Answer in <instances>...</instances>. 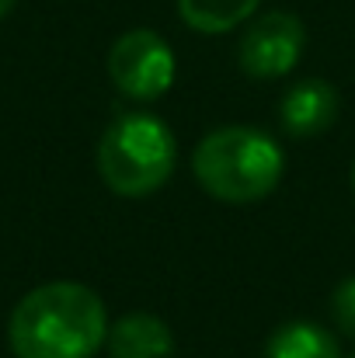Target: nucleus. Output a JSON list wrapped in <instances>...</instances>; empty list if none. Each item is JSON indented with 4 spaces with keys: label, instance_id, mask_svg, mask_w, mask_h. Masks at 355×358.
<instances>
[{
    "label": "nucleus",
    "instance_id": "obj_12",
    "mask_svg": "<svg viewBox=\"0 0 355 358\" xmlns=\"http://www.w3.org/2000/svg\"><path fill=\"white\" fill-rule=\"evenodd\" d=\"M352 188H355V167H352Z\"/></svg>",
    "mask_w": 355,
    "mask_h": 358
},
{
    "label": "nucleus",
    "instance_id": "obj_7",
    "mask_svg": "<svg viewBox=\"0 0 355 358\" xmlns=\"http://www.w3.org/2000/svg\"><path fill=\"white\" fill-rule=\"evenodd\" d=\"M109 358H171L174 338L171 327L153 313H129L109 327Z\"/></svg>",
    "mask_w": 355,
    "mask_h": 358
},
{
    "label": "nucleus",
    "instance_id": "obj_11",
    "mask_svg": "<svg viewBox=\"0 0 355 358\" xmlns=\"http://www.w3.org/2000/svg\"><path fill=\"white\" fill-rule=\"evenodd\" d=\"M11 7H14V0H0V21L11 14Z\"/></svg>",
    "mask_w": 355,
    "mask_h": 358
},
{
    "label": "nucleus",
    "instance_id": "obj_2",
    "mask_svg": "<svg viewBox=\"0 0 355 358\" xmlns=\"http://www.w3.org/2000/svg\"><path fill=\"white\" fill-rule=\"evenodd\" d=\"M199 185L220 202H258L282 181V150L272 136L251 125L209 132L192 157Z\"/></svg>",
    "mask_w": 355,
    "mask_h": 358
},
{
    "label": "nucleus",
    "instance_id": "obj_9",
    "mask_svg": "<svg viewBox=\"0 0 355 358\" xmlns=\"http://www.w3.org/2000/svg\"><path fill=\"white\" fill-rule=\"evenodd\" d=\"M261 0H178V14L188 28L202 35H223L254 17Z\"/></svg>",
    "mask_w": 355,
    "mask_h": 358
},
{
    "label": "nucleus",
    "instance_id": "obj_6",
    "mask_svg": "<svg viewBox=\"0 0 355 358\" xmlns=\"http://www.w3.org/2000/svg\"><path fill=\"white\" fill-rule=\"evenodd\" d=\"M338 119V91L328 80H300L282 98V125L289 136H317Z\"/></svg>",
    "mask_w": 355,
    "mask_h": 358
},
{
    "label": "nucleus",
    "instance_id": "obj_10",
    "mask_svg": "<svg viewBox=\"0 0 355 358\" xmlns=\"http://www.w3.org/2000/svg\"><path fill=\"white\" fill-rule=\"evenodd\" d=\"M331 317H335V324L342 327V334H349V338L355 341V275L352 278H345V282L335 289Z\"/></svg>",
    "mask_w": 355,
    "mask_h": 358
},
{
    "label": "nucleus",
    "instance_id": "obj_1",
    "mask_svg": "<svg viewBox=\"0 0 355 358\" xmlns=\"http://www.w3.org/2000/svg\"><path fill=\"white\" fill-rule=\"evenodd\" d=\"M7 338L18 358H95L109 338V310L88 285L49 282L14 306Z\"/></svg>",
    "mask_w": 355,
    "mask_h": 358
},
{
    "label": "nucleus",
    "instance_id": "obj_4",
    "mask_svg": "<svg viewBox=\"0 0 355 358\" xmlns=\"http://www.w3.org/2000/svg\"><path fill=\"white\" fill-rule=\"evenodd\" d=\"M174 70L178 63H174L171 45L150 28H132L118 35L109 52V77L132 101L160 98L174 84Z\"/></svg>",
    "mask_w": 355,
    "mask_h": 358
},
{
    "label": "nucleus",
    "instance_id": "obj_3",
    "mask_svg": "<svg viewBox=\"0 0 355 358\" xmlns=\"http://www.w3.org/2000/svg\"><path fill=\"white\" fill-rule=\"evenodd\" d=\"M178 164V143L157 115H122L98 143V174L122 199L153 195Z\"/></svg>",
    "mask_w": 355,
    "mask_h": 358
},
{
    "label": "nucleus",
    "instance_id": "obj_8",
    "mask_svg": "<svg viewBox=\"0 0 355 358\" xmlns=\"http://www.w3.org/2000/svg\"><path fill=\"white\" fill-rule=\"evenodd\" d=\"M265 358H342V348L335 334L324 331L321 324L293 320V324H282L268 338Z\"/></svg>",
    "mask_w": 355,
    "mask_h": 358
},
{
    "label": "nucleus",
    "instance_id": "obj_13",
    "mask_svg": "<svg viewBox=\"0 0 355 358\" xmlns=\"http://www.w3.org/2000/svg\"><path fill=\"white\" fill-rule=\"evenodd\" d=\"M352 358H355V355H352Z\"/></svg>",
    "mask_w": 355,
    "mask_h": 358
},
{
    "label": "nucleus",
    "instance_id": "obj_5",
    "mask_svg": "<svg viewBox=\"0 0 355 358\" xmlns=\"http://www.w3.org/2000/svg\"><path fill=\"white\" fill-rule=\"evenodd\" d=\"M303 45H307L303 21L289 10H268L247 24L240 38V66L254 80L286 77L300 63Z\"/></svg>",
    "mask_w": 355,
    "mask_h": 358
}]
</instances>
